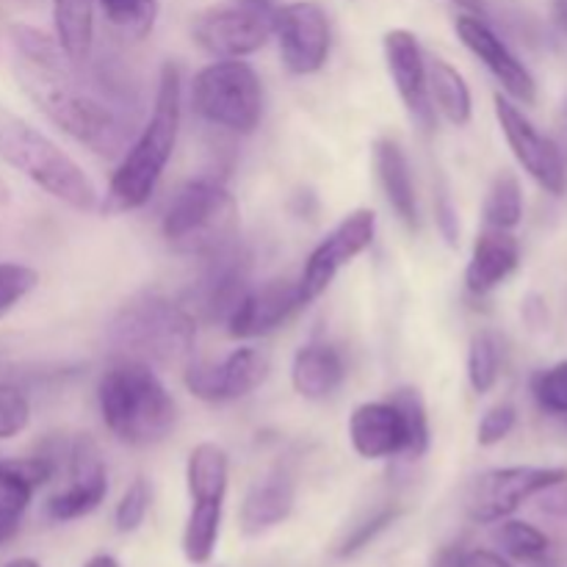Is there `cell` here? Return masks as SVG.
Masks as SVG:
<instances>
[{
    "label": "cell",
    "instance_id": "38",
    "mask_svg": "<svg viewBox=\"0 0 567 567\" xmlns=\"http://www.w3.org/2000/svg\"><path fill=\"white\" fill-rule=\"evenodd\" d=\"M39 286V271L25 264H0V316L9 313L17 302Z\"/></svg>",
    "mask_w": 567,
    "mask_h": 567
},
{
    "label": "cell",
    "instance_id": "22",
    "mask_svg": "<svg viewBox=\"0 0 567 567\" xmlns=\"http://www.w3.org/2000/svg\"><path fill=\"white\" fill-rule=\"evenodd\" d=\"M371 153H374L377 181H380V188L382 194H385L391 210L408 230H419V194H415L413 169H410L408 153H404L402 144L391 136L377 138Z\"/></svg>",
    "mask_w": 567,
    "mask_h": 567
},
{
    "label": "cell",
    "instance_id": "24",
    "mask_svg": "<svg viewBox=\"0 0 567 567\" xmlns=\"http://www.w3.org/2000/svg\"><path fill=\"white\" fill-rule=\"evenodd\" d=\"M347 382V360L330 343H305L291 360V385L308 402H324Z\"/></svg>",
    "mask_w": 567,
    "mask_h": 567
},
{
    "label": "cell",
    "instance_id": "41",
    "mask_svg": "<svg viewBox=\"0 0 567 567\" xmlns=\"http://www.w3.org/2000/svg\"><path fill=\"white\" fill-rule=\"evenodd\" d=\"M454 567H515L513 559L491 548H463Z\"/></svg>",
    "mask_w": 567,
    "mask_h": 567
},
{
    "label": "cell",
    "instance_id": "9",
    "mask_svg": "<svg viewBox=\"0 0 567 567\" xmlns=\"http://www.w3.org/2000/svg\"><path fill=\"white\" fill-rule=\"evenodd\" d=\"M557 485H567V468H543V465L491 468L471 482L465 513L474 524H498L513 518L526 502Z\"/></svg>",
    "mask_w": 567,
    "mask_h": 567
},
{
    "label": "cell",
    "instance_id": "18",
    "mask_svg": "<svg viewBox=\"0 0 567 567\" xmlns=\"http://www.w3.org/2000/svg\"><path fill=\"white\" fill-rule=\"evenodd\" d=\"M249 291V252L230 244L205 258V269L192 288V305L208 321H227L244 293Z\"/></svg>",
    "mask_w": 567,
    "mask_h": 567
},
{
    "label": "cell",
    "instance_id": "19",
    "mask_svg": "<svg viewBox=\"0 0 567 567\" xmlns=\"http://www.w3.org/2000/svg\"><path fill=\"white\" fill-rule=\"evenodd\" d=\"M347 432L358 457L393 460L402 457V454L410 457L408 421L391 399L358 404L349 415Z\"/></svg>",
    "mask_w": 567,
    "mask_h": 567
},
{
    "label": "cell",
    "instance_id": "44",
    "mask_svg": "<svg viewBox=\"0 0 567 567\" xmlns=\"http://www.w3.org/2000/svg\"><path fill=\"white\" fill-rule=\"evenodd\" d=\"M559 131H557V136H551L554 142H557V147L563 150V155L567 158V105H565V111L563 114H559Z\"/></svg>",
    "mask_w": 567,
    "mask_h": 567
},
{
    "label": "cell",
    "instance_id": "10",
    "mask_svg": "<svg viewBox=\"0 0 567 567\" xmlns=\"http://www.w3.org/2000/svg\"><path fill=\"white\" fill-rule=\"evenodd\" d=\"M377 238V214L371 208H358L352 214L343 216L324 238L313 247V252L305 260V269L299 275V297H302L305 308L321 297L327 288L336 282L347 266L363 252H369L371 244Z\"/></svg>",
    "mask_w": 567,
    "mask_h": 567
},
{
    "label": "cell",
    "instance_id": "40",
    "mask_svg": "<svg viewBox=\"0 0 567 567\" xmlns=\"http://www.w3.org/2000/svg\"><path fill=\"white\" fill-rule=\"evenodd\" d=\"M435 221H437V230H441L443 241L449 247H457L460 244V216L457 208H454V199L449 192H441L435 199Z\"/></svg>",
    "mask_w": 567,
    "mask_h": 567
},
{
    "label": "cell",
    "instance_id": "7",
    "mask_svg": "<svg viewBox=\"0 0 567 567\" xmlns=\"http://www.w3.org/2000/svg\"><path fill=\"white\" fill-rule=\"evenodd\" d=\"M188 105L210 127L252 136L264 122V81L244 59H214L188 83Z\"/></svg>",
    "mask_w": 567,
    "mask_h": 567
},
{
    "label": "cell",
    "instance_id": "37",
    "mask_svg": "<svg viewBox=\"0 0 567 567\" xmlns=\"http://www.w3.org/2000/svg\"><path fill=\"white\" fill-rule=\"evenodd\" d=\"M532 393H535V402L540 404L546 413L567 415V360L551 365V369H543L540 374H535V380H532Z\"/></svg>",
    "mask_w": 567,
    "mask_h": 567
},
{
    "label": "cell",
    "instance_id": "28",
    "mask_svg": "<svg viewBox=\"0 0 567 567\" xmlns=\"http://www.w3.org/2000/svg\"><path fill=\"white\" fill-rule=\"evenodd\" d=\"M221 518L225 504L219 502H192L186 526H183V557L188 565H208L219 548Z\"/></svg>",
    "mask_w": 567,
    "mask_h": 567
},
{
    "label": "cell",
    "instance_id": "29",
    "mask_svg": "<svg viewBox=\"0 0 567 567\" xmlns=\"http://www.w3.org/2000/svg\"><path fill=\"white\" fill-rule=\"evenodd\" d=\"M524 186H520L518 175L509 169H502L491 181L485 194V203H482V219H485V227H493V230H509L524 221Z\"/></svg>",
    "mask_w": 567,
    "mask_h": 567
},
{
    "label": "cell",
    "instance_id": "36",
    "mask_svg": "<svg viewBox=\"0 0 567 567\" xmlns=\"http://www.w3.org/2000/svg\"><path fill=\"white\" fill-rule=\"evenodd\" d=\"M31 424V399L14 382H0V441L22 435Z\"/></svg>",
    "mask_w": 567,
    "mask_h": 567
},
{
    "label": "cell",
    "instance_id": "23",
    "mask_svg": "<svg viewBox=\"0 0 567 567\" xmlns=\"http://www.w3.org/2000/svg\"><path fill=\"white\" fill-rule=\"evenodd\" d=\"M59 465L50 454L0 460V524L20 529L22 515L33 502V493L48 485Z\"/></svg>",
    "mask_w": 567,
    "mask_h": 567
},
{
    "label": "cell",
    "instance_id": "3",
    "mask_svg": "<svg viewBox=\"0 0 567 567\" xmlns=\"http://www.w3.org/2000/svg\"><path fill=\"white\" fill-rule=\"evenodd\" d=\"M97 410L116 443L150 449L177 426V402L150 363L116 358L97 380Z\"/></svg>",
    "mask_w": 567,
    "mask_h": 567
},
{
    "label": "cell",
    "instance_id": "8",
    "mask_svg": "<svg viewBox=\"0 0 567 567\" xmlns=\"http://www.w3.org/2000/svg\"><path fill=\"white\" fill-rule=\"evenodd\" d=\"M275 0H219L192 20V39L214 59H247L275 39Z\"/></svg>",
    "mask_w": 567,
    "mask_h": 567
},
{
    "label": "cell",
    "instance_id": "35",
    "mask_svg": "<svg viewBox=\"0 0 567 567\" xmlns=\"http://www.w3.org/2000/svg\"><path fill=\"white\" fill-rule=\"evenodd\" d=\"M399 518H402V507H399V504H385V507H380L377 513H371L369 518L360 520V524L343 537V543L338 546V557L341 559L358 557V554L363 551V548H369L382 532L391 529Z\"/></svg>",
    "mask_w": 567,
    "mask_h": 567
},
{
    "label": "cell",
    "instance_id": "21",
    "mask_svg": "<svg viewBox=\"0 0 567 567\" xmlns=\"http://www.w3.org/2000/svg\"><path fill=\"white\" fill-rule=\"evenodd\" d=\"M297 504V485L286 471H271L255 482L238 507V529L244 537H260L286 524Z\"/></svg>",
    "mask_w": 567,
    "mask_h": 567
},
{
    "label": "cell",
    "instance_id": "1",
    "mask_svg": "<svg viewBox=\"0 0 567 567\" xmlns=\"http://www.w3.org/2000/svg\"><path fill=\"white\" fill-rule=\"evenodd\" d=\"M17 48V81L33 105L61 133L103 158H120L133 136V116L116 94L83 81V66H72L55 37L31 25L11 28Z\"/></svg>",
    "mask_w": 567,
    "mask_h": 567
},
{
    "label": "cell",
    "instance_id": "39",
    "mask_svg": "<svg viewBox=\"0 0 567 567\" xmlns=\"http://www.w3.org/2000/svg\"><path fill=\"white\" fill-rule=\"evenodd\" d=\"M515 424H518V410L509 402H498L482 413L480 424H476V443L482 449H493L498 443L507 441L513 435Z\"/></svg>",
    "mask_w": 567,
    "mask_h": 567
},
{
    "label": "cell",
    "instance_id": "12",
    "mask_svg": "<svg viewBox=\"0 0 567 567\" xmlns=\"http://www.w3.org/2000/svg\"><path fill=\"white\" fill-rule=\"evenodd\" d=\"M275 39L280 48L282 66L291 75H316L330 61V17L313 0H293V3L277 6Z\"/></svg>",
    "mask_w": 567,
    "mask_h": 567
},
{
    "label": "cell",
    "instance_id": "25",
    "mask_svg": "<svg viewBox=\"0 0 567 567\" xmlns=\"http://www.w3.org/2000/svg\"><path fill=\"white\" fill-rule=\"evenodd\" d=\"M426 81H430V100L435 114H441L454 127L471 125L474 94L463 72L446 59H426Z\"/></svg>",
    "mask_w": 567,
    "mask_h": 567
},
{
    "label": "cell",
    "instance_id": "6",
    "mask_svg": "<svg viewBox=\"0 0 567 567\" xmlns=\"http://www.w3.org/2000/svg\"><path fill=\"white\" fill-rule=\"evenodd\" d=\"M241 210L230 188L216 177H194L169 199L161 219V236L172 252L210 258L238 241Z\"/></svg>",
    "mask_w": 567,
    "mask_h": 567
},
{
    "label": "cell",
    "instance_id": "31",
    "mask_svg": "<svg viewBox=\"0 0 567 567\" xmlns=\"http://www.w3.org/2000/svg\"><path fill=\"white\" fill-rule=\"evenodd\" d=\"M502 338L493 330H476L468 341V382L474 388V393L485 396L493 388L498 385V377H502Z\"/></svg>",
    "mask_w": 567,
    "mask_h": 567
},
{
    "label": "cell",
    "instance_id": "34",
    "mask_svg": "<svg viewBox=\"0 0 567 567\" xmlns=\"http://www.w3.org/2000/svg\"><path fill=\"white\" fill-rule=\"evenodd\" d=\"M150 507H153V487L144 476H136L131 485L125 487V493L120 496L114 507V526L120 535H133L144 526L147 520Z\"/></svg>",
    "mask_w": 567,
    "mask_h": 567
},
{
    "label": "cell",
    "instance_id": "32",
    "mask_svg": "<svg viewBox=\"0 0 567 567\" xmlns=\"http://www.w3.org/2000/svg\"><path fill=\"white\" fill-rule=\"evenodd\" d=\"M111 28L131 39H144L158 22V0H94Z\"/></svg>",
    "mask_w": 567,
    "mask_h": 567
},
{
    "label": "cell",
    "instance_id": "4",
    "mask_svg": "<svg viewBox=\"0 0 567 567\" xmlns=\"http://www.w3.org/2000/svg\"><path fill=\"white\" fill-rule=\"evenodd\" d=\"M109 343L116 358L150 365H186L197 349V316L164 293L142 291L114 313Z\"/></svg>",
    "mask_w": 567,
    "mask_h": 567
},
{
    "label": "cell",
    "instance_id": "30",
    "mask_svg": "<svg viewBox=\"0 0 567 567\" xmlns=\"http://www.w3.org/2000/svg\"><path fill=\"white\" fill-rule=\"evenodd\" d=\"M496 543L502 554L515 563H526L532 567H543L548 563V551H551V540L543 529H537L529 520L504 518L496 526Z\"/></svg>",
    "mask_w": 567,
    "mask_h": 567
},
{
    "label": "cell",
    "instance_id": "2",
    "mask_svg": "<svg viewBox=\"0 0 567 567\" xmlns=\"http://www.w3.org/2000/svg\"><path fill=\"white\" fill-rule=\"evenodd\" d=\"M183 122V78L181 66L166 61L158 72L153 111L142 131L133 136L125 153L120 155L114 175H111L100 208L109 214H131L144 208L153 199L172 155Z\"/></svg>",
    "mask_w": 567,
    "mask_h": 567
},
{
    "label": "cell",
    "instance_id": "11",
    "mask_svg": "<svg viewBox=\"0 0 567 567\" xmlns=\"http://www.w3.org/2000/svg\"><path fill=\"white\" fill-rule=\"evenodd\" d=\"M493 105H496L498 127H502L504 138H507L520 169L543 192L554 194V197H563L567 192V158L563 155V150L557 147V142L551 136H546L540 127H535V122L524 114V109L515 100H509L507 94H496Z\"/></svg>",
    "mask_w": 567,
    "mask_h": 567
},
{
    "label": "cell",
    "instance_id": "20",
    "mask_svg": "<svg viewBox=\"0 0 567 567\" xmlns=\"http://www.w3.org/2000/svg\"><path fill=\"white\" fill-rule=\"evenodd\" d=\"M520 266V244L509 230H485L476 236L465 266V288L474 297H487L509 280Z\"/></svg>",
    "mask_w": 567,
    "mask_h": 567
},
{
    "label": "cell",
    "instance_id": "26",
    "mask_svg": "<svg viewBox=\"0 0 567 567\" xmlns=\"http://www.w3.org/2000/svg\"><path fill=\"white\" fill-rule=\"evenodd\" d=\"M53 37L72 66H86L94 48V0H53Z\"/></svg>",
    "mask_w": 567,
    "mask_h": 567
},
{
    "label": "cell",
    "instance_id": "33",
    "mask_svg": "<svg viewBox=\"0 0 567 567\" xmlns=\"http://www.w3.org/2000/svg\"><path fill=\"white\" fill-rule=\"evenodd\" d=\"M391 402L402 410L404 421H408L410 432V457H424L430 452L432 430H430V413H426V402L421 396L419 388H399L391 393Z\"/></svg>",
    "mask_w": 567,
    "mask_h": 567
},
{
    "label": "cell",
    "instance_id": "5",
    "mask_svg": "<svg viewBox=\"0 0 567 567\" xmlns=\"http://www.w3.org/2000/svg\"><path fill=\"white\" fill-rule=\"evenodd\" d=\"M0 161L78 214L100 208L92 177L70 153L22 116L0 105Z\"/></svg>",
    "mask_w": 567,
    "mask_h": 567
},
{
    "label": "cell",
    "instance_id": "17",
    "mask_svg": "<svg viewBox=\"0 0 567 567\" xmlns=\"http://www.w3.org/2000/svg\"><path fill=\"white\" fill-rule=\"evenodd\" d=\"M305 308L302 297H299L297 280H266L264 286H249L241 302L230 313L227 324V336L236 341H252V338H266L271 332L280 330L282 324L293 319V313Z\"/></svg>",
    "mask_w": 567,
    "mask_h": 567
},
{
    "label": "cell",
    "instance_id": "46",
    "mask_svg": "<svg viewBox=\"0 0 567 567\" xmlns=\"http://www.w3.org/2000/svg\"><path fill=\"white\" fill-rule=\"evenodd\" d=\"M6 567H42L37 563V559H28V557H22V559H11L9 565Z\"/></svg>",
    "mask_w": 567,
    "mask_h": 567
},
{
    "label": "cell",
    "instance_id": "13",
    "mask_svg": "<svg viewBox=\"0 0 567 567\" xmlns=\"http://www.w3.org/2000/svg\"><path fill=\"white\" fill-rule=\"evenodd\" d=\"M269 358L258 347H238L216 363L188 360L183 365V385L194 399L208 404L241 402L258 391L269 377Z\"/></svg>",
    "mask_w": 567,
    "mask_h": 567
},
{
    "label": "cell",
    "instance_id": "16",
    "mask_svg": "<svg viewBox=\"0 0 567 567\" xmlns=\"http://www.w3.org/2000/svg\"><path fill=\"white\" fill-rule=\"evenodd\" d=\"M382 53H385L388 78L396 89L399 100L404 103L408 114L413 116L421 131L435 127V109L430 100V81H426V53L419 37L408 28H391L382 37Z\"/></svg>",
    "mask_w": 567,
    "mask_h": 567
},
{
    "label": "cell",
    "instance_id": "42",
    "mask_svg": "<svg viewBox=\"0 0 567 567\" xmlns=\"http://www.w3.org/2000/svg\"><path fill=\"white\" fill-rule=\"evenodd\" d=\"M454 6H457L463 14H471V17H482L485 20L487 14V0H452Z\"/></svg>",
    "mask_w": 567,
    "mask_h": 567
},
{
    "label": "cell",
    "instance_id": "45",
    "mask_svg": "<svg viewBox=\"0 0 567 567\" xmlns=\"http://www.w3.org/2000/svg\"><path fill=\"white\" fill-rule=\"evenodd\" d=\"M83 567H120V563H116V559L111 557V554H97V557L89 559V563L83 565Z\"/></svg>",
    "mask_w": 567,
    "mask_h": 567
},
{
    "label": "cell",
    "instance_id": "15",
    "mask_svg": "<svg viewBox=\"0 0 567 567\" xmlns=\"http://www.w3.org/2000/svg\"><path fill=\"white\" fill-rule=\"evenodd\" d=\"M454 31H457V39L465 44V50L474 53L485 64V70L496 78L509 100H515L518 105H535V75L482 17L460 14L454 20Z\"/></svg>",
    "mask_w": 567,
    "mask_h": 567
},
{
    "label": "cell",
    "instance_id": "47",
    "mask_svg": "<svg viewBox=\"0 0 567 567\" xmlns=\"http://www.w3.org/2000/svg\"><path fill=\"white\" fill-rule=\"evenodd\" d=\"M14 535H17V529H11V526L0 524V546H3V543H9Z\"/></svg>",
    "mask_w": 567,
    "mask_h": 567
},
{
    "label": "cell",
    "instance_id": "14",
    "mask_svg": "<svg viewBox=\"0 0 567 567\" xmlns=\"http://www.w3.org/2000/svg\"><path fill=\"white\" fill-rule=\"evenodd\" d=\"M66 468H70V485L53 493L44 504V513L55 524L86 518L109 496V468H105L92 435L72 437V443L66 446Z\"/></svg>",
    "mask_w": 567,
    "mask_h": 567
},
{
    "label": "cell",
    "instance_id": "43",
    "mask_svg": "<svg viewBox=\"0 0 567 567\" xmlns=\"http://www.w3.org/2000/svg\"><path fill=\"white\" fill-rule=\"evenodd\" d=\"M551 17L559 28L567 33V0H551Z\"/></svg>",
    "mask_w": 567,
    "mask_h": 567
},
{
    "label": "cell",
    "instance_id": "27",
    "mask_svg": "<svg viewBox=\"0 0 567 567\" xmlns=\"http://www.w3.org/2000/svg\"><path fill=\"white\" fill-rule=\"evenodd\" d=\"M186 487L192 502L225 504L230 487V457L214 441H203L188 452Z\"/></svg>",
    "mask_w": 567,
    "mask_h": 567
}]
</instances>
